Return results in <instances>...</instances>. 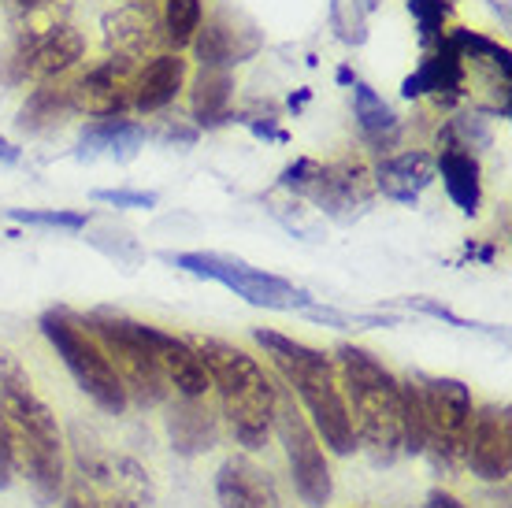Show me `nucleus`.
Segmentation results:
<instances>
[{
	"label": "nucleus",
	"instance_id": "nucleus-1",
	"mask_svg": "<svg viewBox=\"0 0 512 508\" xmlns=\"http://www.w3.org/2000/svg\"><path fill=\"white\" fill-rule=\"evenodd\" d=\"M0 412L15 442V468L41 505H52L67 479L64 431L12 353H0Z\"/></svg>",
	"mask_w": 512,
	"mask_h": 508
},
{
	"label": "nucleus",
	"instance_id": "nucleus-2",
	"mask_svg": "<svg viewBox=\"0 0 512 508\" xmlns=\"http://www.w3.org/2000/svg\"><path fill=\"white\" fill-rule=\"evenodd\" d=\"M253 338L271 356V364L279 368L282 379H286V390L297 394V401L305 405V416L312 423L316 438L331 453L349 457L357 449V431H353V420H349L342 382H338L331 356L305 342H297L290 334L268 331V327L253 331Z\"/></svg>",
	"mask_w": 512,
	"mask_h": 508
},
{
	"label": "nucleus",
	"instance_id": "nucleus-3",
	"mask_svg": "<svg viewBox=\"0 0 512 508\" xmlns=\"http://www.w3.org/2000/svg\"><path fill=\"white\" fill-rule=\"evenodd\" d=\"M193 353L201 356L208 371V382L216 386L223 416L231 423V434L245 449H264L275 431V405H279V386L253 356L231 342L190 334Z\"/></svg>",
	"mask_w": 512,
	"mask_h": 508
},
{
	"label": "nucleus",
	"instance_id": "nucleus-4",
	"mask_svg": "<svg viewBox=\"0 0 512 508\" xmlns=\"http://www.w3.org/2000/svg\"><path fill=\"white\" fill-rule=\"evenodd\" d=\"M334 371L342 382L353 431L375 464H394L405 453L401 438V379L386 368L379 356L360 345H338L334 349Z\"/></svg>",
	"mask_w": 512,
	"mask_h": 508
},
{
	"label": "nucleus",
	"instance_id": "nucleus-5",
	"mask_svg": "<svg viewBox=\"0 0 512 508\" xmlns=\"http://www.w3.org/2000/svg\"><path fill=\"white\" fill-rule=\"evenodd\" d=\"M78 323L101 342L104 356H108V364L116 368L127 397H134L141 408L160 405V401L171 394L164 371H160L153 349H149L145 334H141L138 319L123 316V312H112V308H97L90 316H78Z\"/></svg>",
	"mask_w": 512,
	"mask_h": 508
},
{
	"label": "nucleus",
	"instance_id": "nucleus-6",
	"mask_svg": "<svg viewBox=\"0 0 512 508\" xmlns=\"http://www.w3.org/2000/svg\"><path fill=\"white\" fill-rule=\"evenodd\" d=\"M423 408V453L435 471L457 475L468 460V431H472V390L461 379L446 375H416Z\"/></svg>",
	"mask_w": 512,
	"mask_h": 508
},
{
	"label": "nucleus",
	"instance_id": "nucleus-7",
	"mask_svg": "<svg viewBox=\"0 0 512 508\" xmlns=\"http://www.w3.org/2000/svg\"><path fill=\"white\" fill-rule=\"evenodd\" d=\"M41 334L49 338L56 356L71 371V379L78 382V390L90 397L93 405L112 412V416H119L127 408L130 397L123 390V382H119L116 368L108 364L101 342L78 323V316L71 308H52V312H45L41 316Z\"/></svg>",
	"mask_w": 512,
	"mask_h": 508
},
{
	"label": "nucleus",
	"instance_id": "nucleus-8",
	"mask_svg": "<svg viewBox=\"0 0 512 508\" xmlns=\"http://www.w3.org/2000/svg\"><path fill=\"white\" fill-rule=\"evenodd\" d=\"M167 264L190 271L197 279H212L219 286H227L242 297L245 305L256 308H271V312H301L305 305H312V293L294 286L282 275H271V271H260V267L245 264V260H234V256H219V253H164Z\"/></svg>",
	"mask_w": 512,
	"mask_h": 508
},
{
	"label": "nucleus",
	"instance_id": "nucleus-9",
	"mask_svg": "<svg viewBox=\"0 0 512 508\" xmlns=\"http://www.w3.org/2000/svg\"><path fill=\"white\" fill-rule=\"evenodd\" d=\"M275 434H279L282 449H286V464L294 475V486L301 501L312 508H323L331 501V468L323 457V442L316 438L312 423L301 408L294 405V394L279 386V405H275Z\"/></svg>",
	"mask_w": 512,
	"mask_h": 508
},
{
	"label": "nucleus",
	"instance_id": "nucleus-10",
	"mask_svg": "<svg viewBox=\"0 0 512 508\" xmlns=\"http://www.w3.org/2000/svg\"><path fill=\"white\" fill-rule=\"evenodd\" d=\"M375 197V178L364 167L360 156H342L334 164H323L316 186L308 193V201L320 208L323 216H331L334 223H353L368 212V204Z\"/></svg>",
	"mask_w": 512,
	"mask_h": 508
},
{
	"label": "nucleus",
	"instance_id": "nucleus-11",
	"mask_svg": "<svg viewBox=\"0 0 512 508\" xmlns=\"http://www.w3.org/2000/svg\"><path fill=\"white\" fill-rule=\"evenodd\" d=\"M483 483H505L512 471V408L509 405H483L475 408L472 431H468V460Z\"/></svg>",
	"mask_w": 512,
	"mask_h": 508
},
{
	"label": "nucleus",
	"instance_id": "nucleus-12",
	"mask_svg": "<svg viewBox=\"0 0 512 508\" xmlns=\"http://www.w3.org/2000/svg\"><path fill=\"white\" fill-rule=\"evenodd\" d=\"M130 82L134 64L123 56H108L104 64L71 82V112L86 119H116L130 108Z\"/></svg>",
	"mask_w": 512,
	"mask_h": 508
},
{
	"label": "nucleus",
	"instance_id": "nucleus-13",
	"mask_svg": "<svg viewBox=\"0 0 512 508\" xmlns=\"http://www.w3.org/2000/svg\"><path fill=\"white\" fill-rule=\"evenodd\" d=\"M464 86H468V60L446 30V38L427 52V60L401 82V97H409V101L438 97L442 104H457L464 97Z\"/></svg>",
	"mask_w": 512,
	"mask_h": 508
},
{
	"label": "nucleus",
	"instance_id": "nucleus-14",
	"mask_svg": "<svg viewBox=\"0 0 512 508\" xmlns=\"http://www.w3.org/2000/svg\"><path fill=\"white\" fill-rule=\"evenodd\" d=\"M86 56V38L78 34L75 26H60L56 34L41 38L30 49H19L12 60V78L15 82H52V78H64L71 67Z\"/></svg>",
	"mask_w": 512,
	"mask_h": 508
},
{
	"label": "nucleus",
	"instance_id": "nucleus-15",
	"mask_svg": "<svg viewBox=\"0 0 512 508\" xmlns=\"http://www.w3.org/2000/svg\"><path fill=\"white\" fill-rule=\"evenodd\" d=\"M104 45L108 56H123L130 64L153 60L164 49V26L145 4H127L104 15Z\"/></svg>",
	"mask_w": 512,
	"mask_h": 508
},
{
	"label": "nucleus",
	"instance_id": "nucleus-16",
	"mask_svg": "<svg viewBox=\"0 0 512 508\" xmlns=\"http://www.w3.org/2000/svg\"><path fill=\"white\" fill-rule=\"evenodd\" d=\"M141 334H145V342H149L156 364H160L167 386H171L175 394L179 397H205L208 390H212L208 371H205V364H201V356L193 353L190 338L167 334V331H160V327H149V323H141Z\"/></svg>",
	"mask_w": 512,
	"mask_h": 508
},
{
	"label": "nucleus",
	"instance_id": "nucleus-17",
	"mask_svg": "<svg viewBox=\"0 0 512 508\" xmlns=\"http://www.w3.org/2000/svg\"><path fill=\"white\" fill-rule=\"evenodd\" d=\"M435 171L446 182L449 201L457 204L464 216H479V208H483V171H479V160L446 127L438 130Z\"/></svg>",
	"mask_w": 512,
	"mask_h": 508
},
{
	"label": "nucleus",
	"instance_id": "nucleus-18",
	"mask_svg": "<svg viewBox=\"0 0 512 508\" xmlns=\"http://www.w3.org/2000/svg\"><path fill=\"white\" fill-rule=\"evenodd\" d=\"M182 86H186V60L179 52H160L141 71H134L130 108H138L141 115L164 112L167 104L179 97Z\"/></svg>",
	"mask_w": 512,
	"mask_h": 508
},
{
	"label": "nucleus",
	"instance_id": "nucleus-19",
	"mask_svg": "<svg viewBox=\"0 0 512 508\" xmlns=\"http://www.w3.org/2000/svg\"><path fill=\"white\" fill-rule=\"evenodd\" d=\"M216 494L223 508H282L268 471L249 457H227L216 475Z\"/></svg>",
	"mask_w": 512,
	"mask_h": 508
},
{
	"label": "nucleus",
	"instance_id": "nucleus-20",
	"mask_svg": "<svg viewBox=\"0 0 512 508\" xmlns=\"http://www.w3.org/2000/svg\"><path fill=\"white\" fill-rule=\"evenodd\" d=\"M435 156L431 153H420V149H412V153H397V156H386L383 164L375 167V190L390 197L397 204H416L420 201V193L435 182Z\"/></svg>",
	"mask_w": 512,
	"mask_h": 508
},
{
	"label": "nucleus",
	"instance_id": "nucleus-21",
	"mask_svg": "<svg viewBox=\"0 0 512 508\" xmlns=\"http://www.w3.org/2000/svg\"><path fill=\"white\" fill-rule=\"evenodd\" d=\"M167 431L179 453L193 457V453H205L216 445V416L208 412L205 397H182L179 408H171L167 416Z\"/></svg>",
	"mask_w": 512,
	"mask_h": 508
},
{
	"label": "nucleus",
	"instance_id": "nucleus-22",
	"mask_svg": "<svg viewBox=\"0 0 512 508\" xmlns=\"http://www.w3.org/2000/svg\"><path fill=\"white\" fill-rule=\"evenodd\" d=\"M353 115H357V127L364 134V141L375 145V149H390L401 138V119H397V112L368 82H360V78L353 82Z\"/></svg>",
	"mask_w": 512,
	"mask_h": 508
},
{
	"label": "nucleus",
	"instance_id": "nucleus-23",
	"mask_svg": "<svg viewBox=\"0 0 512 508\" xmlns=\"http://www.w3.org/2000/svg\"><path fill=\"white\" fill-rule=\"evenodd\" d=\"M253 49H256V38L242 41V34L223 15L205 23V30H197V38H193V52H197L201 67H219V71L242 64L245 56H253Z\"/></svg>",
	"mask_w": 512,
	"mask_h": 508
},
{
	"label": "nucleus",
	"instance_id": "nucleus-24",
	"mask_svg": "<svg viewBox=\"0 0 512 508\" xmlns=\"http://www.w3.org/2000/svg\"><path fill=\"white\" fill-rule=\"evenodd\" d=\"M145 141V127L130 123L123 115L116 119H97L90 127L82 130V141H78V156H127L138 153V145Z\"/></svg>",
	"mask_w": 512,
	"mask_h": 508
},
{
	"label": "nucleus",
	"instance_id": "nucleus-25",
	"mask_svg": "<svg viewBox=\"0 0 512 508\" xmlns=\"http://www.w3.org/2000/svg\"><path fill=\"white\" fill-rule=\"evenodd\" d=\"M231 101H234V78L219 67H201V75L193 82V119L197 127H223L231 123Z\"/></svg>",
	"mask_w": 512,
	"mask_h": 508
},
{
	"label": "nucleus",
	"instance_id": "nucleus-26",
	"mask_svg": "<svg viewBox=\"0 0 512 508\" xmlns=\"http://www.w3.org/2000/svg\"><path fill=\"white\" fill-rule=\"evenodd\" d=\"M67 112H71V86L52 78V82H41L38 89H30L23 112H19V127L30 130V134H41V130L60 127Z\"/></svg>",
	"mask_w": 512,
	"mask_h": 508
},
{
	"label": "nucleus",
	"instance_id": "nucleus-27",
	"mask_svg": "<svg viewBox=\"0 0 512 508\" xmlns=\"http://www.w3.org/2000/svg\"><path fill=\"white\" fill-rule=\"evenodd\" d=\"M67 12H71V0H38L23 12H15V45L30 49L41 38L56 34L60 26H67Z\"/></svg>",
	"mask_w": 512,
	"mask_h": 508
},
{
	"label": "nucleus",
	"instance_id": "nucleus-28",
	"mask_svg": "<svg viewBox=\"0 0 512 508\" xmlns=\"http://www.w3.org/2000/svg\"><path fill=\"white\" fill-rule=\"evenodd\" d=\"M205 23V8L201 0H167L164 15H160V26H164V45L179 52L186 45H193L197 30Z\"/></svg>",
	"mask_w": 512,
	"mask_h": 508
},
{
	"label": "nucleus",
	"instance_id": "nucleus-29",
	"mask_svg": "<svg viewBox=\"0 0 512 508\" xmlns=\"http://www.w3.org/2000/svg\"><path fill=\"white\" fill-rule=\"evenodd\" d=\"M383 0H331V26L346 45L368 41V15L379 12Z\"/></svg>",
	"mask_w": 512,
	"mask_h": 508
},
{
	"label": "nucleus",
	"instance_id": "nucleus-30",
	"mask_svg": "<svg viewBox=\"0 0 512 508\" xmlns=\"http://www.w3.org/2000/svg\"><path fill=\"white\" fill-rule=\"evenodd\" d=\"M409 4L412 19H416V30H420V41L427 49H435L438 41L446 38V23H449V0H405Z\"/></svg>",
	"mask_w": 512,
	"mask_h": 508
},
{
	"label": "nucleus",
	"instance_id": "nucleus-31",
	"mask_svg": "<svg viewBox=\"0 0 512 508\" xmlns=\"http://www.w3.org/2000/svg\"><path fill=\"white\" fill-rule=\"evenodd\" d=\"M301 316H308L312 323H323V327H338V331H349V327H397L401 319L397 316H368V312H342V308H327V305H305Z\"/></svg>",
	"mask_w": 512,
	"mask_h": 508
},
{
	"label": "nucleus",
	"instance_id": "nucleus-32",
	"mask_svg": "<svg viewBox=\"0 0 512 508\" xmlns=\"http://www.w3.org/2000/svg\"><path fill=\"white\" fill-rule=\"evenodd\" d=\"M8 216L23 227H52V230H86L90 227V212H64V208H49V212H26V208H8Z\"/></svg>",
	"mask_w": 512,
	"mask_h": 508
},
{
	"label": "nucleus",
	"instance_id": "nucleus-33",
	"mask_svg": "<svg viewBox=\"0 0 512 508\" xmlns=\"http://www.w3.org/2000/svg\"><path fill=\"white\" fill-rule=\"evenodd\" d=\"M320 171H323L320 160H312V156H297L290 167H282L279 190L294 193V197H305V201H308V193H312V186H316Z\"/></svg>",
	"mask_w": 512,
	"mask_h": 508
},
{
	"label": "nucleus",
	"instance_id": "nucleus-34",
	"mask_svg": "<svg viewBox=\"0 0 512 508\" xmlns=\"http://www.w3.org/2000/svg\"><path fill=\"white\" fill-rule=\"evenodd\" d=\"M93 201L112 204V208H156L160 197L145 190H93Z\"/></svg>",
	"mask_w": 512,
	"mask_h": 508
},
{
	"label": "nucleus",
	"instance_id": "nucleus-35",
	"mask_svg": "<svg viewBox=\"0 0 512 508\" xmlns=\"http://www.w3.org/2000/svg\"><path fill=\"white\" fill-rule=\"evenodd\" d=\"M64 508H130L127 501H116V497H97L86 483H75L67 490Z\"/></svg>",
	"mask_w": 512,
	"mask_h": 508
},
{
	"label": "nucleus",
	"instance_id": "nucleus-36",
	"mask_svg": "<svg viewBox=\"0 0 512 508\" xmlns=\"http://www.w3.org/2000/svg\"><path fill=\"white\" fill-rule=\"evenodd\" d=\"M405 305H409L412 312H423V316L446 319V323H453V327H464V331H479V323H468V319H461L457 312H449L446 305H435V301H427V297H405Z\"/></svg>",
	"mask_w": 512,
	"mask_h": 508
},
{
	"label": "nucleus",
	"instance_id": "nucleus-37",
	"mask_svg": "<svg viewBox=\"0 0 512 508\" xmlns=\"http://www.w3.org/2000/svg\"><path fill=\"white\" fill-rule=\"evenodd\" d=\"M15 442H12V431H8V420H4V412H0V490H8L12 486V475H15Z\"/></svg>",
	"mask_w": 512,
	"mask_h": 508
},
{
	"label": "nucleus",
	"instance_id": "nucleus-38",
	"mask_svg": "<svg viewBox=\"0 0 512 508\" xmlns=\"http://www.w3.org/2000/svg\"><path fill=\"white\" fill-rule=\"evenodd\" d=\"M427 508H468V505L457 501L449 490H431V494H427Z\"/></svg>",
	"mask_w": 512,
	"mask_h": 508
},
{
	"label": "nucleus",
	"instance_id": "nucleus-39",
	"mask_svg": "<svg viewBox=\"0 0 512 508\" xmlns=\"http://www.w3.org/2000/svg\"><path fill=\"white\" fill-rule=\"evenodd\" d=\"M19 160H23V149L8 138H0V164H19Z\"/></svg>",
	"mask_w": 512,
	"mask_h": 508
},
{
	"label": "nucleus",
	"instance_id": "nucleus-40",
	"mask_svg": "<svg viewBox=\"0 0 512 508\" xmlns=\"http://www.w3.org/2000/svg\"><path fill=\"white\" fill-rule=\"evenodd\" d=\"M164 141H186V145H190V141H197V130L167 127V130H164Z\"/></svg>",
	"mask_w": 512,
	"mask_h": 508
},
{
	"label": "nucleus",
	"instance_id": "nucleus-41",
	"mask_svg": "<svg viewBox=\"0 0 512 508\" xmlns=\"http://www.w3.org/2000/svg\"><path fill=\"white\" fill-rule=\"evenodd\" d=\"M468 256H475V260L490 264V260H494V249H490V245H468Z\"/></svg>",
	"mask_w": 512,
	"mask_h": 508
},
{
	"label": "nucleus",
	"instance_id": "nucleus-42",
	"mask_svg": "<svg viewBox=\"0 0 512 508\" xmlns=\"http://www.w3.org/2000/svg\"><path fill=\"white\" fill-rule=\"evenodd\" d=\"M334 78H338V82H342V86H353V82H357V75H353V71H349L346 64L338 67V75H334Z\"/></svg>",
	"mask_w": 512,
	"mask_h": 508
},
{
	"label": "nucleus",
	"instance_id": "nucleus-43",
	"mask_svg": "<svg viewBox=\"0 0 512 508\" xmlns=\"http://www.w3.org/2000/svg\"><path fill=\"white\" fill-rule=\"evenodd\" d=\"M305 101H308V89H301L297 97H290V108H294V112H297V108H301V104H305Z\"/></svg>",
	"mask_w": 512,
	"mask_h": 508
},
{
	"label": "nucleus",
	"instance_id": "nucleus-44",
	"mask_svg": "<svg viewBox=\"0 0 512 508\" xmlns=\"http://www.w3.org/2000/svg\"><path fill=\"white\" fill-rule=\"evenodd\" d=\"M8 4H12V0H8Z\"/></svg>",
	"mask_w": 512,
	"mask_h": 508
}]
</instances>
